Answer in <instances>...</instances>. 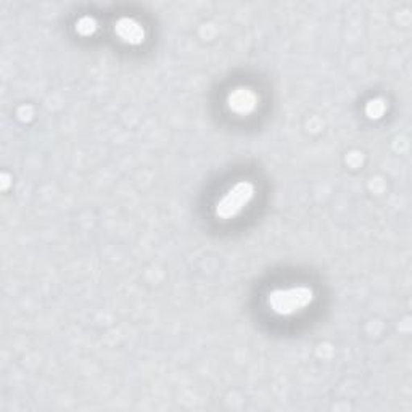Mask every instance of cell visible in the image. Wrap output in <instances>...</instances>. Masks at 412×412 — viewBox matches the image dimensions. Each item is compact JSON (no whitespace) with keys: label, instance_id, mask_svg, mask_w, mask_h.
Returning <instances> with one entry per match:
<instances>
[{"label":"cell","instance_id":"obj_2","mask_svg":"<svg viewBox=\"0 0 412 412\" xmlns=\"http://www.w3.org/2000/svg\"><path fill=\"white\" fill-rule=\"evenodd\" d=\"M253 195H255V187L250 182H238L224 197L221 198V201L216 206V215L221 220H231V217L237 216L248 203L251 201Z\"/></svg>","mask_w":412,"mask_h":412},{"label":"cell","instance_id":"obj_3","mask_svg":"<svg viewBox=\"0 0 412 412\" xmlns=\"http://www.w3.org/2000/svg\"><path fill=\"white\" fill-rule=\"evenodd\" d=\"M227 103H229L231 110L237 115H248L256 108L258 97L250 89H235L227 98Z\"/></svg>","mask_w":412,"mask_h":412},{"label":"cell","instance_id":"obj_5","mask_svg":"<svg viewBox=\"0 0 412 412\" xmlns=\"http://www.w3.org/2000/svg\"><path fill=\"white\" fill-rule=\"evenodd\" d=\"M386 110V105L384 100H380V98H375V100H372L367 103L366 107V113L367 116L372 118V119H379L384 116V113Z\"/></svg>","mask_w":412,"mask_h":412},{"label":"cell","instance_id":"obj_6","mask_svg":"<svg viewBox=\"0 0 412 412\" xmlns=\"http://www.w3.org/2000/svg\"><path fill=\"white\" fill-rule=\"evenodd\" d=\"M78 33L82 34V36H89V34H93L97 29L96 19L92 18H82L78 21Z\"/></svg>","mask_w":412,"mask_h":412},{"label":"cell","instance_id":"obj_1","mask_svg":"<svg viewBox=\"0 0 412 412\" xmlns=\"http://www.w3.org/2000/svg\"><path fill=\"white\" fill-rule=\"evenodd\" d=\"M312 290L306 287H295V289L276 290L267 298L271 310L279 316H292L300 312L312 301Z\"/></svg>","mask_w":412,"mask_h":412},{"label":"cell","instance_id":"obj_4","mask_svg":"<svg viewBox=\"0 0 412 412\" xmlns=\"http://www.w3.org/2000/svg\"><path fill=\"white\" fill-rule=\"evenodd\" d=\"M115 31L119 36V39H123V41L127 44H132V46H137V44H141L143 39H145V31H143V28L137 21H134V19H129V18L119 19L115 26Z\"/></svg>","mask_w":412,"mask_h":412}]
</instances>
